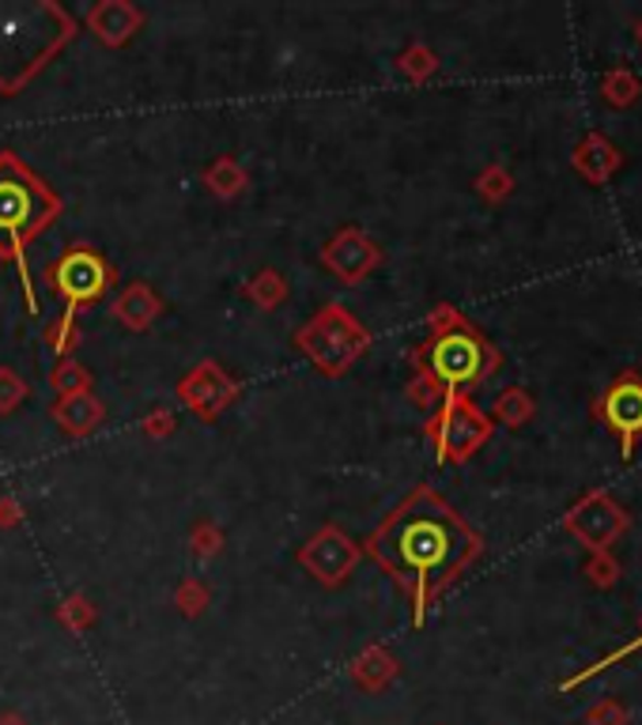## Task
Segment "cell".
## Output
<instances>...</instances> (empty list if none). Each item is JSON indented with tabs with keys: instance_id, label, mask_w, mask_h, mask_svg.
<instances>
[{
	"instance_id": "1",
	"label": "cell",
	"mask_w": 642,
	"mask_h": 725,
	"mask_svg": "<svg viewBox=\"0 0 642 725\" xmlns=\"http://www.w3.org/2000/svg\"><path fill=\"white\" fill-rule=\"evenodd\" d=\"M359 548L409 594L412 616L416 624H424L427 608L480 555V537L465 526L443 495L416 488L404 495Z\"/></svg>"
},
{
	"instance_id": "2",
	"label": "cell",
	"mask_w": 642,
	"mask_h": 725,
	"mask_svg": "<svg viewBox=\"0 0 642 725\" xmlns=\"http://www.w3.org/2000/svg\"><path fill=\"white\" fill-rule=\"evenodd\" d=\"M80 34L73 12L34 0L28 8L0 4V95H20L68 42Z\"/></svg>"
},
{
	"instance_id": "3",
	"label": "cell",
	"mask_w": 642,
	"mask_h": 725,
	"mask_svg": "<svg viewBox=\"0 0 642 725\" xmlns=\"http://www.w3.org/2000/svg\"><path fill=\"white\" fill-rule=\"evenodd\" d=\"M61 216V197L15 152H0V261L20 264L28 246Z\"/></svg>"
},
{
	"instance_id": "4",
	"label": "cell",
	"mask_w": 642,
	"mask_h": 725,
	"mask_svg": "<svg viewBox=\"0 0 642 725\" xmlns=\"http://www.w3.org/2000/svg\"><path fill=\"white\" fill-rule=\"evenodd\" d=\"M412 359H416V370H424L446 397H465L472 386H480L483 378L496 370V351H491L480 333L469 329L465 322L431 333V337L412 351Z\"/></svg>"
},
{
	"instance_id": "5",
	"label": "cell",
	"mask_w": 642,
	"mask_h": 725,
	"mask_svg": "<svg viewBox=\"0 0 642 725\" xmlns=\"http://www.w3.org/2000/svg\"><path fill=\"white\" fill-rule=\"evenodd\" d=\"M295 348L303 351L318 375L340 378L371 348V333L351 317L340 303H325L303 329L295 333Z\"/></svg>"
},
{
	"instance_id": "6",
	"label": "cell",
	"mask_w": 642,
	"mask_h": 725,
	"mask_svg": "<svg viewBox=\"0 0 642 725\" xmlns=\"http://www.w3.org/2000/svg\"><path fill=\"white\" fill-rule=\"evenodd\" d=\"M50 288L65 299V311L80 314L87 306L102 303L107 291L118 284V269L91 246H73L46 269Z\"/></svg>"
},
{
	"instance_id": "7",
	"label": "cell",
	"mask_w": 642,
	"mask_h": 725,
	"mask_svg": "<svg viewBox=\"0 0 642 725\" xmlns=\"http://www.w3.org/2000/svg\"><path fill=\"white\" fill-rule=\"evenodd\" d=\"M427 435L435 442L443 462H465V457L477 454L483 442H488L491 423L469 397H446L435 409V415H431Z\"/></svg>"
},
{
	"instance_id": "8",
	"label": "cell",
	"mask_w": 642,
	"mask_h": 725,
	"mask_svg": "<svg viewBox=\"0 0 642 725\" xmlns=\"http://www.w3.org/2000/svg\"><path fill=\"white\" fill-rule=\"evenodd\" d=\"M363 560V548H359L340 526H322L303 548L295 552V563L311 574L318 586L337 589L348 582V574L356 571V563Z\"/></svg>"
},
{
	"instance_id": "9",
	"label": "cell",
	"mask_w": 642,
	"mask_h": 725,
	"mask_svg": "<svg viewBox=\"0 0 642 725\" xmlns=\"http://www.w3.org/2000/svg\"><path fill=\"white\" fill-rule=\"evenodd\" d=\"M174 393H178V401L186 404L197 420L216 423L219 412H227L235 401H239V382H235V378L227 375L219 362L205 359V362H197L186 378H182Z\"/></svg>"
},
{
	"instance_id": "10",
	"label": "cell",
	"mask_w": 642,
	"mask_h": 725,
	"mask_svg": "<svg viewBox=\"0 0 642 725\" xmlns=\"http://www.w3.org/2000/svg\"><path fill=\"white\" fill-rule=\"evenodd\" d=\"M318 258L340 284L351 288V284H359V280H367L378 264H382V246H378L363 227H345V231H337L322 246Z\"/></svg>"
},
{
	"instance_id": "11",
	"label": "cell",
	"mask_w": 642,
	"mask_h": 725,
	"mask_svg": "<svg viewBox=\"0 0 642 725\" xmlns=\"http://www.w3.org/2000/svg\"><path fill=\"white\" fill-rule=\"evenodd\" d=\"M84 26L110 50H121L126 42H133V34L144 26V12L129 0H99L87 8Z\"/></svg>"
},
{
	"instance_id": "12",
	"label": "cell",
	"mask_w": 642,
	"mask_h": 725,
	"mask_svg": "<svg viewBox=\"0 0 642 725\" xmlns=\"http://www.w3.org/2000/svg\"><path fill=\"white\" fill-rule=\"evenodd\" d=\"M601 415L616 435L623 439V454H628L635 435H642V382H635V378L616 382L609 393H605Z\"/></svg>"
},
{
	"instance_id": "13",
	"label": "cell",
	"mask_w": 642,
	"mask_h": 725,
	"mask_svg": "<svg viewBox=\"0 0 642 725\" xmlns=\"http://www.w3.org/2000/svg\"><path fill=\"white\" fill-rule=\"evenodd\" d=\"M50 420H54L68 439H87L107 423V404L95 393L57 397V401L50 404Z\"/></svg>"
},
{
	"instance_id": "14",
	"label": "cell",
	"mask_w": 642,
	"mask_h": 725,
	"mask_svg": "<svg viewBox=\"0 0 642 725\" xmlns=\"http://www.w3.org/2000/svg\"><path fill=\"white\" fill-rule=\"evenodd\" d=\"M110 314L118 317L121 325H126L129 333H148L152 329L155 322H160V314H163V299L155 295L152 288L148 284H126L113 295V303H110Z\"/></svg>"
},
{
	"instance_id": "15",
	"label": "cell",
	"mask_w": 642,
	"mask_h": 725,
	"mask_svg": "<svg viewBox=\"0 0 642 725\" xmlns=\"http://www.w3.org/2000/svg\"><path fill=\"white\" fill-rule=\"evenodd\" d=\"M348 673L359 688H363V692H382V688L401 673V666L385 647H371V650H363L356 661H351Z\"/></svg>"
},
{
	"instance_id": "16",
	"label": "cell",
	"mask_w": 642,
	"mask_h": 725,
	"mask_svg": "<svg viewBox=\"0 0 642 725\" xmlns=\"http://www.w3.org/2000/svg\"><path fill=\"white\" fill-rule=\"evenodd\" d=\"M205 185H208V193H216L219 201H235L239 193H246V185H250V171H246L235 155H219L216 163H208Z\"/></svg>"
},
{
	"instance_id": "17",
	"label": "cell",
	"mask_w": 642,
	"mask_h": 725,
	"mask_svg": "<svg viewBox=\"0 0 642 725\" xmlns=\"http://www.w3.org/2000/svg\"><path fill=\"white\" fill-rule=\"evenodd\" d=\"M242 295L250 299V303L258 306V311H276V306H284V303H287L292 288H287L284 272H276V269H261V272H253V277L242 284Z\"/></svg>"
},
{
	"instance_id": "18",
	"label": "cell",
	"mask_w": 642,
	"mask_h": 725,
	"mask_svg": "<svg viewBox=\"0 0 642 725\" xmlns=\"http://www.w3.org/2000/svg\"><path fill=\"white\" fill-rule=\"evenodd\" d=\"M50 389H54L57 397H73V393H91V375H87V367L80 359H57L54 367H50Z\"/></svg>"
},
{
	"instance_id": "19",
	"label": "cell",
	"mask_w": 642,
	"mask_h": 725,
	"mask_svg": "<svg viewBox=\"0 0 642 725\" xmlns=\"http://www.w3.org/2000/svg\"><path fill=\"white\" fill-rule=\"evenodd\" d=\"M95 620H99V608H95V600L87 594H68L57 605V624L73 635H84L87 627H95Z\"/></svg>"
},
{
	"instance_id": "20",
	"label": "cell",
	"mask_w": 642,
	"mask_h": 725,
	"mask_svg": "<svg viewBox=\"0 0 642 725\" xmlns=\"http://www.w3.org/2000/svg\"><path fill=\"white\" fill-rule=\"evenodd\" d=\"M76 317H80V314L65 311L46 329V348L54 351V359H68L76 351V344H80V322H76Z\"/></svg>"
},
{
	"instance_id": "21",
	"label": "cell",
	"mask_w": 642,
	"mask_h": 725,
	"mask_svg": "<svg viewBox=\"0 0 642 725\" xmlns=\"http://www.w3.org/2000/svg\"><path fill=\"white\" fill-rule=\"evenodd\" d=\"M224 541H227L224 529L208 518H200L197 526L189 529V552H193V560H200V563L216 560V555L224 552Z\"/></svg>"
},
{
	"instance_id": "22",
	"label": "cell",
	"mask_w": 642,
	"mask_h": 725,
	"mask_svg": "<svg viewBox=\"0 0 642 725\" xmlns=\"http://www.w3.org/2000/svg\"><path fill=\"white\" fill-rule=\"evenodd\" d=\"M174 605H178V613L186 616V620H197V616L208 613L213 594H208V586L200 578H186V582H178V589H174Z\"/></svg>"
},
{
	"instance_id": "23",
	"label": "cell",
	"mask_w": 642,
	"mask_h": 725,
	"mask_svg": "<svg viewBox=\"0 0 642 725\" xmlns=\"http://www.w3.org/2000/svg\"><path fill=\"white\" fill-rule=\"evenodd\" d=\"M28 393H31V386L23 382L12 367H0V415H12L23 401H28Z\"/></svg>"
},
{
	"instance_id": "24",
	"label": "cell",
	"mask_w": 642,
	"mask_h": 725,
	"mask_svg": "<svg viewBox=\"0 0 642 725\" xmlns=\"http://www.w3.org/2000/svg\"><path fill=\"white\" fill-rule=\"evenodd\" d=\"M398 68L409 79H427L438 68V61H435V53H431L427 46H409L398 57Z\"/></svg>"
},
{
	"instance_id": "25",
	"label": "cell",
	"mask_w": 642,
	"mask_h": 725,
	"mask_svg": "<svg viewBox=\"0 0 642 725\" xmlns=\"http://www.w3.org/2000/svg\"><path fill=\"white\" fill-rule=\"evenodd\" d=\"M496 415L503 423H510V428H514V423H522L525 415H530V401H525L522 389H507V393L496 401Z\"/></svg>"
},
{
	"instance_id": "26",
	"label": "cell",
	"mask_w": 642,
	"mask_h": 725,
	"mask_svg": "<svg viewBox=\"0 0 642 725\" xmlns=\"http://www.w3.org/2000/svg\"><path fill=\"white\" fill-rule=\"evenodd\" d=\"M409 397L420 404V409H438V404L446 401V393L435 382H431L424 370H416V378H412V386H409Z\"/></svg>"
},
{
	"instance_id": "27",
	"label": "cell",
	"mask_w": 642,
	"mask_h": 725,
	"mask_svg": "<svg viewBox=\"0 0 642 725\" xmlns=\"http://www.w3.org/2000/svg\"><path fill=\"white\" fill-rule=\"evenodd\" d=\"M174 431H178V415H174L171 409H155V412H148L144 415V435L148 439H171Z\"/></svg>"
},
{
	"instance_id": "28",
	"label": "cell",
	"mask_w": 642,
	"mask_h": 725,
	"mask_svg": "<svg viewBox=\"0 0 642 725\" xmlns=\"http://www.w3.org/2000/svg\"><path fill=\"white\" fill-rule=\"evenodd\" d=\"M23 526V502L15 495H0V529Z\"/></svg>"
},
{
	"instance_id": "29",
	"label": "cell",
	"mask_w": 642,
	"mask_h": 725,
	"mask_svg": "<svg viewBox=\"0 0 642 725\" xmlns=\"http://www.w3.org/2000/svg\"><path fill=\"white\" fill-rule=\"evenodd\" d=\"M480 190L488 193V197H496V193L507 190V178L499 171H491V174H483V178H480Z\"/></svg>"
},
{
	"instance_id": "30",
	"label": "cell",
	"mask_w": 642,
	"mask_h": 725,
	"mask_svg": "<svg viewBox=\"0 0 642 725\" xmlns=\"http://www.w3.org/2000/svg\"><path fill=\"white\" fill-rule=\"evenodd\" d=\"M0 725H28L20 718V714H0Z\"/></svg>"
}]
</instances>
